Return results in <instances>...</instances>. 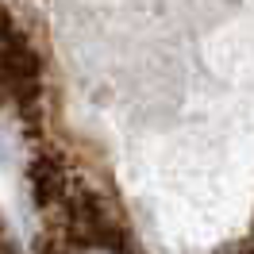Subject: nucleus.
<instances>
[{
    "label": "nucleus",
    "mask_w": 254,
    "mask_h": 254,
    "mask_svg": "<svg viewBox=\"0 0 254 254\" xmlns=\"http://www.w3.org/2000/svg\"><path fill=\"white\" fill-rule=\"evenodd\" d=\"M31 192L35 200L47 208L50 216L65 204V196L73 192V181H69V166H65L62 154H54V150H39L31 158Z\"/></svg>",
    "instance_id": "nucleus-1"
},
{
    "label": "nucleus",
    "mask_w": 254,
    "mask_h": 254,
    "mask_svg": "<svg viewBox=\"0 0 254 254\" xmlns=\"http://www.w3.org/2000/svg\"><path fill=\"white\" fill-rule=\"evenodd\" d=\"M69 254H135V251H127L124 243H108V239H89V243H77V247H69Z\"/></svg>",
    "instance_id": "nucleus-2"
},
{
    "label": "nucleus",
    "mask_w": 254,
    "mask_h": 254,
    "mask_svg": "<svg viewBox=\"0 0 254 254\" xmlns=\"http://www.w3.org/2000/svg\"><path fill=\"white\" fill-rule=\"evenodd\" d=\"M16 39H23V31L16 27V19H12V12H8V8L0 4V50H4V47H12Z\"/></svg>",
    "instance_id": "nucleus-3"
},
{
    "label": "nucleus",
    "mask_w": 254,
    "mask_h": 254,
    "mask_svg": "<svg viewBox=\"0 0 254 254\" xmlns=\"http://www.w3.org/2000/svg\"><path fill=\"white\" fill-rule=\"evenodd\" d=\"M0 254H19V251H16V243H12V235L4 231V223H0Z\"/></svg>",
    "instance_id": "nucleus-4"
},
{
    "label": "nucleus",
    "mask_w": 254,
    "mask_h": 254,
    "mask_svg": "<svg viewBox=\"0 0 254 254\" xmlns=\"http://www.w3.org/2000/svg\"><path fill=\"white\" fill-rule=\"evenodd\" d=\"M223 254H254V251H223Z\"/></svg>",
    "instance_id": "nucleus-5"
}]
</instances>
